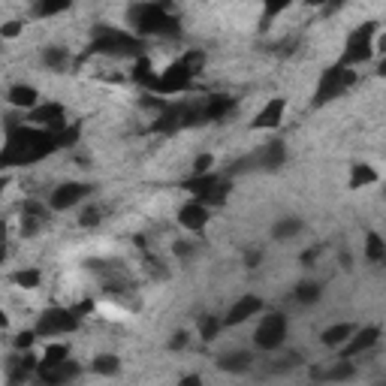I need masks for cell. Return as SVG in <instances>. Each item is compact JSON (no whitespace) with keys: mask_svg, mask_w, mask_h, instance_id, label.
<instances>
[{"mask_svg":"<svg viewBox=\"0 0 386 386\" xmlns=\"http://www.w3.org/2000/svg\"><path fill=\"white\" fill-rule=\"evenodd\" d=\"M302 365V356L299 353H287V356L278 359V365L272 368V371H293V368H299Z\"/></svg>","mask_w":386,"mask_h":386,"instance_id":"40","label":"cell"},{"mask_svg":"<svg viewBox=\"0 0 386 386\" xmlns=\"http://www.w3.org/2000/svg\"><path fill=\"white\" fill-rule=\"evenodd\" d=\"M103 220V211L97 209V205H91V209H85L81 211V218H79V226H85V229H91V226H97Z\"/></svg>","mask_w":386,"mask_h":386,"instance_id":"39","label":"cell"},{"mask_svg":"<svg viewBox=\"0 0 386 386\" xmlns=\"http://www.w3.org/2000/svg\"><path fill=\"white\" fill-rule=\"evenodd\" d=\"M21 218H46L48 220V205L37 200H24L21 202Z\"/></svg>","mask_w":386,"mask_h":386,"instance_id":"35","label":"cell"},{"mask_svg":"<svg viewBox=\"0 0 386 386\" xmlns=\"http://www.w3.org/2000/svg\"><path fill=\"white\" fill-rule=\"evenodd\" d=\"M21 34H24V21L19 19H10L0 24V39H19Z\"/></svg>","mask_w":386,"mask_h":386,"instance_id":"37","label":"cell"},{"mask_svg":"<svg viewBox=\"0 0 386 386\" xmlns=\"http://www.w3.org/2000/svg\"><path fill=\"white\" fill-rule=\"evenodd\" d=\"M209 220H211L209 209H205L202 202H196V200L184 202L182 209H178V224H182L184 229H191V233H202V229L209 226Z\"/></svg>","mask_w":386,"mask_h":386,"instance_id":"16","label":"cell"},{"mask_svg":"<svg viewBox=\"0 0 386 386\" xmlns=\"http://www.w3.org/2000/svg\"><path fill=\"white\" fill-rule=\"evenodd\" d=\"M6 326H10V317H6L3 311H0V329H6Z\"/></svg>","mask_w":386,"mask_h":386,"instance_id":"49","label":"cell"},{"mask_svg":"<svg viewBox=\"0 0 386 386\" xmlns=\"http://www.w3.org/2000/svg\"><path fill=\"white\" fill-rule=\"evenodd\" d=\"M55 151H57L55 133L30 127L28 121H10V124H6L3 151H0V169L30 166V163H39Z\"/></svg>","mask_w":386,"mask_h":386,"instance_id":"1","label":"cell"},{"mask_svg":"<svg viewBox=\"0 0 386 386\" xmlns=\"http://www.w3.org/2000/svg\"><path fill=\"white\" fill-rule=\"evenodd\" d=\"M287 314L281 311H269V314H262V320L257 323V332H253V344H257L260 350L272 353L278 350L281 344L287 341Z\"/></svg>","mask_w":386,"mask_h":386,"instance_id":"7","label":"cell"},{"mask_svg":"<svg viewBox=\"0 0 386 386\" xmlns=\"http://www.w3.org/2000/svg\"><path fill=\"white\" fill-rule=\"evenodd\" d=\"M12 284L21 287V290H37V287L43 284V272H39V269H21V272L12 275Z\"/></svg>","mask_w":386,"mask_h":386,"instance_id":"32","label":"cell"},{"mask_svg":"<svg viewBox=\"0 0 386 386\" xmlns=\"http://www.w3.org/2000/svg\"><path fill=\"white\" fill-rule=\"evenodd\" d=\"M191 85H193V73L187 70L182 61H172L166 70H160L157 76H154V81L148 85V91L169 97V94H184Z\"/></svg>","mask_w":386,"mask_h":386,"instance_id":"8","label":"cell"},{"mask_svg":"<svg viewBox=\"0 0 386 386\" xmlns=\"http://www.w3.org/2000/svg\"><path fill=\"white\" fill-rule=\"evenodd\" d=\"M260 262H262V251H260V248L244 251V269H257Z\"/></svg>","mask_w":386,"mask_h":386,"instance_id":"42","label":"cell"},{"mask_svg":"<svg viewBox=\"0 0 386 386\" xmlns=\"http://www.w3.org/2000/svg\"><path fill=\"white\" fill-rule=\"evenodd\" d=\"M187 338H191L187 332H175V338L169 341V350H184L187 347Z\"/></svg>","mask_w":386,"mask_h":386,"instance_id":"43","label":"cell"},{"mask_svg":"<svg viewBox=\"0 0 386 386\" xmlns=\"http://www.w3.org/2000/svg\"><path fill=\"white\" fill-rule=\"evenodd\" d=\"M67 10H70L67 0H55V3L43 0V3H34V6H30V12H34L37 19H52V15H64Z\"/></svg>","mask_w":386,"mask_h":386,"instance_id":"31","label":"cell"},{"mask_svg":"<svg viewBox=\"0 0 386 386\" xmlns=\"http://www.w3.org/2000/svg\"><path fill=\"white\" fill-rule=\"evenodd\" d=\"M94 193L91 184L85 182H67V184H57L52 193H48V211H70L76 209V205H81L88 200V196Z\"/></svg>","mask_w":386,"mask_h":386,"instance_id":"10","label":"cell"},{"mask_svg":"<svg viewBox=\"0 0 386 386\" xmlns=\"http://www.w3.org/2000/svg\"><path fill=\"white\" fill-rule=\"evenodd\" d=\"M311 377H314V380H323V383H347L356 377V365H353L350 359H338V363H332L329 368H311Z\"/></svg>","mask_w":386,"mask_h":386,"instance_id":"17","label":"cell"},{"mask_svg":"<svg viewBox=\"0 0 386 386\" xmlns=\"http://www.w3.org/2000/svg\"><path fill=\"white\" fill-rule=\"evenodd\" d=\"M377 178H380V172H377L374 166H368V163H356V166L350 169V191H359V187L377 184Z\"/></svg>","mask_w":386,"mask_h":386,"instance_id":"25","label":"cell"},{"mask_svg":"<svg viewBox=\"0 0 386 386\" xmlns=\"http://www.w3.org/2000/svg\"><path fill=\"white\" fill-rule=\"evenodd\" d=\"M317 253H320V248H308L305 253H302V262H305V266H308V262H314Z\"/></svg>","mask_w":386,"mask_h":386,"instance_id":"45","label":"cell"},{"mask_svg":"<svg viewBox=\"0 0 386 386\" xmlns=\"http://www.w3.org/2000/svg\"><path fill=\"white\" fill-rule=\"evenodd\" d=\"M341 266H344V269H353V260H350V253H341Z\"/></svg>","mask_w":386,"mask_h":386,"instance_id":"47","label":"cell"},{"mask_svg":"<svg viewBox=\"0 0 386 386\" xmlns=\"http://www.w3.org/2000/svg\"><path fill=\"white\" fill-rule=\"evenodd\" d=\"M178 386H202V377L200 374H187V377L178 380Z\"/></svg>","mask_w":386,"mask_h":386,"instance_id":"44","label":"cell"},{"mask_svg":"<svg viewBox=\"0 0 386 386\" xmlns=\"http://www.w3.org/2000/svg\"><path fill=\"white\" fill-rule=\"evenodd\" d=\"M380 326H363V329H356L347 338V344L341 347V359H353V356H363L365 350H371L377 341H380Z\"/></svg>","mask_w":386,"mask_h":386,"instance_id":"12","label":"cell"},{"mask_svg":"<svg viewBox=\"0 0 386 386\" xmlns=\"http://www.w3.org/2000/svg\"><path fill=\"white\" fill-rule=\"evenodd\" d=\"M81 374V365L76 359H67L61 365H48V368H37V377L43 380V386H67Z\"/></svg>","mask_w":386,"mask_h":386,"instance_id":"13","label":"cell"},{"mask_svg":"<svg viewBox=\"0 0 386 386\" xmlns=\"http://www.w3.org/2000/svg\"><path fill=\"white\" fill-rule=\"evenodd\" d=\"M233 109H235V100H233V97H226V94H215V97H205V100H200L202 124H209V121H224Z\"/></svg>","mask_w":386,"mask_h":386,"instance_id":"18","label":"cell"},{"mask_svg":"<svg viewBox=\"0 0 386 386\" xmlns=\"http://www.w3.org/2000/svg\"><path fill=\"white\" fill-rule=\"evenodd\" d=\"M43 226H46V218H21L19 235L21 239H37V235L43 233Z\"/></svg>","mask_w":386,"mask_h":386,"instance_id":"34","label":"cell"},{"mask_svg":"<svg viewBox=\"0 0 386 386\" xmlns=\"http://www.w3.org/2000/svg\"><path fill=\"white\" fill-rule=\"evenodd\" d=\"M6 253H10V248H6V242H0V262L6 260Z\"/></svg>","mask_w":386,"mask_h":386,"instance_id":"48","label":"cell"},{"mask_svg":"<svg viewBox=\"0 0 386 386\" xmlns=\"http://www.w3.org/2000/svg\"><path fill=\"white\" fill-rule=\"evenodd\" d=\"M79 139H81V127H79V124H70V127H64L61 133H55L57 151H61V148H76Z\"/></svg>","mask_w":386,"mask_h":386,"instance_id":"33","label":"cell"},{"mask_svg":"<svg viewBox=\"0 0 386 386\" xmlns=\"http://www.w3.org/2000/svg\"><path fill=\"white\" fill-rule=\"evenodd\" d=\"M79 329V317L73 314V308H52L46 314H39L34 332L37 338H61Z\"/></svg>","mask_w":386,"mask_h":386,"instance_id":"9","label":"cell"},{"mask_svg":"<svg viewBox=\"0 0 386 386\" xmlns=\"http://www.w3.org/2000/svg\"><path fill=\"white\" fill-rule=\"evenodd\" d=\"M67 359H70V344H64V341H48V347H46V353H43V359H39L37 368L61 365V363H67Z\"/></svg>","mask_w":386,"mask_h":386,"instance_id":"27","label":"cell"},{"mask_svg":"<svg viewBox=\"0 0 386 386\" xmlns=\"http://www.w3.org/2000/svg\"><path fill=\"white\" fill-rule=\"evenodd\" d=\"M320 296H323V287L317 281H302L293 290V299L299 302V305H314V302H320Z\"/></svg>","mask_w":386,"mask_h":386,"instance_id":"29","label":"cell"},{"mask_svg":"<svg viewBox=\"0 0 386 386\" xmlns=\"http://www.w3.org/2000/svg\"><path fill=\"white\" fill-rule=\"evenodd\" d=\"M284 115H287V100H284V97H272V100H269L257 115H253L251 127L253 130H275V127H281Z\"/></svg>","mask_w":386,"mask_h":386,"instance_id":"14","label":"cell"},{"mask_svg":"<svg viewBox=\"0 0 386 386\" xmlns=\"http://www.w3.org/2000/svg\"><path fill=\"white\" fill-rule=\"evenodd\" d=\"M172 253H175L178 260H193L196 257V244L187 242V239H178V242H172Z\"/></svg>","mask_w":386,"mask_h":386,"instance_id":"38","label":"cell"},{"mask_svg":"<svg viewBox=\"0 0 386 386\" xmlns=\"http://www.w3.org/2000/svg\"><path fill=\"white\" fill-rule=\"evenodd\" d=\"M253 163H257V169H266V172H278L287 163V148L284 142H269L262 151L253 157Z\"/></svg>","mask_w":386,"mask_h":386,"instance_id":"20","label":"cell"},{"mask_svg":"<svg viewBox=\"0 0 386 386\" xmlns=\"http://www.w3.org/2000/svg\"><path fill=\"white\" fill-rule=\"evenodd\" d=\"M218 368L220 371H226V374H244V371H251L253 368V356L248 350H229V353H224V356L218 359Z\"/></svg>","mask_w":386,"mask_h":386,"instance_id":"21","label":"cell"},{"mask_svg":"<svg viewBox=\"0 0 386 386\" xmlns=\"http://www.w3.org/2000/svg\"><path fill=\"white\" fill-rule=\"evenodd\" d=\"M377 24L374 21H368V24H363V28H356L350 34V39H347V46H344V55H341V67H347V70H353V67H363V64H368L374 57V34H377Z\"/></svg>","mask_w":386,"mask_h":386,"instance_id":"5","label":"cell"},{"mask_svg":"<svg viewBox=\"0 0 386 386\" xmlns=\"http://www.w3.org/2000/svg\"><path fill=\"white\" fill-rule=\"evenodd\" d=\"M209 172H215V154H200V157L193 160V166H191V175H209Z\"/></svg>","mask_w":386,"mask_h":386,"instance_id":"36","label":"cell"},{"mask_svg":"<svg viewBox=\"0 0 386 386\" xmlns=\"http://www.w3.org/2000/svg\"><path fill=\"white\" fill-rule=\"evenodd\" d=\"M175 6L172 3H136L130 6L127 21L133 37H166V34H178V21L172 19Z\"/></svg>","mask_w":386,"mask_h":386,"instance_id":"2","label":"cell"},{"mask_svg":"<svg viewBox=\"0 0 386 386\" xmlns=\"http://www.w3.org/2000/svg\"><path fill=\"white\" fill-rule=\"evenodd\" d=\"M262 311V299L260 296H242V299H235L233 302V308L226 311V317H224V326H239L244 323V320H251L253 314H260Z\"/></svg>","mask_w":386,"mask_h":386,"instance_id":"15","label":"cell"},{"mask_svg":"<svg viewBox=\"0 0 386 386\" xmlns=\"http://www.w3.org/2000/svg\"><path fill=\"white\" fill-rule=\"evenodd\" d=\"M184 191L193 193L196 202H202L205 209L209 205H220L226 202V193L233 191V182H229L226 175H220V172H209V175H191L184 182Z\"/></svg>","mask_w":386,"mask_h":386,"instance_id":"4","label":"cell"},{"mask_svg":"<svg viewBox=\"0 0 386 386\" xmlns=\"http://www.w3.org/2000/svg\"><path fill=\"white\" fill-rule=\"evenodd\" d=\"M220 329H224V320H220L218 314H202L200 320H196V332H200L202 341H215Z\"/></svg>","mask_w":386,"mask_h":386,"instance_id":"28","label":"cell"},{"mask_svg":"<svg viewBox=\"0 0 386 386\" xmlns=\"http://www.w3.org/2000/svg\"><path fill=\"white\" fill-rule=\"evenodd\" d=\"M39 57H43V67H48L52 73H64L73 64V55L64 46H46Z\"/></svg>","mask_w":386,"mask_h":386,"instance_id":"23","label":"cell"},{"mask_svg":"<svg viewBox=\"0 0 386 386\" xmlns=\"http://www.w3.org/2000/svg\"><path fill=\"white\" fill-rule=\"evenodd\" d=\"M91 371L100 377H115L121 371V359L115 356V353H97L91 359Z\"/></svg>","mask_w":386,"mask_h":386,"instance_id":"26","label":"cell"},{"mask_svg":"<svg viewBox=\"0 0 386 386\" xmlns=\"http://www.w3.org/2000/svg\"><path fill=\"white\" fill-rule=\"evenodd\" d=\"M365 260L368 262H383L386 260V242L377 233L365 235Z\"/></svg>","mask_w":386,"mask_h":386,"instance_id":"30","label":"cell"},{"mask_svg":"<svg viewBox=\"0 0 386 386\" xmlns=\"http://www.w3.org/2000/svg\"><path fill=\"white\" fill-rule=\"evenodd\" d=\"M353 332H356V326L353 323H335V326H329V329L320 335V341H323L326 347H332V350H341Z\"/></svg>","mask_w":386,"mask_h":386,"instance_id":"24","label":"cell"},{"mask_svg":"<svg viewBox=\"0 0 386 386\" xmlns=\"http://www.w3.org/2000/svg\"><path fill=\"white\" fill-rule=\"evenodd\" d=\"M91 52L109 57H142V39L130 30L112 28V24H94L91 30Z\"/></svg>","mask_w":386,"mask_h":386,"instance_id":"3","label":"cell"},{"mask_svg":"<svg viewBox=\"0 0 386 386\" xmlns=\"http://www.w3.org/2000/svg\"><path fill=\"white\" fill-rule=\"evenodd\" d=\"M305 229V220L296 218V215H287V218H278L275 226H272V239L275 242H293L296 235Z\"/></svg>","mask_w":386,"mask_h":386,"instance_id":"22","label":"cell"},{"mask_svg":"<svg viewBox=\"0 0 386 386\" xmlns=\"http://www.w3.org/2000/svg\"><path fill=\"white\" fill-rule=\"evenodd\" d=\"M6 187H10V175H3V172H0V196H3Z\"/></svg>","mask_w":386,"mask_h":386,"instance_id":"46","label":"cell"},{"mask_svg":"<svg viewBox=\"0 0 386 386\" xmlns=\"http://www.w3.org/2000/svg\"><path fill=\"white\" fill-rule=\"evenodd\" d=\"M34 341H37V332L34 329H28V332H19V335H15V350H30V347H34Z\"/></svg>","mask_w":386,"mask_h":386,"instance_id":"41","label":"cell"},{"mask_svg":"<svg viewBox=\"0 0 386 386\" xmlns=\"http://www.w3.org/2000/svg\"><path fill=\"white\" fill-rule=\"evenodd\" d=\"M28 124L46 133H61L64 127H70L67 121V109L61 103H39L34 112H28Z\"/></svg>","mask_w":386,"mask_h":386,"instance_id":"11","label":"cell"},{"mask_svg":"<svg viewBox=\"0 0 386 386\" xmlns=\"http://www.w3.org/2000/svg\"><path fill=\"white\" fill-rule=\"evenodd\" d=\"M356 85V70H347L341 67V64H335L320 76L317 81V91H314V106H326L335 97H341L344 91H350V88Z\"/></svg>","mask_w":386,"mask_h":386,"instance_id":"6","label":"cell"},{"mask_svg":"<svg viewBox=\"0 0 386 386\" xmlns=\"http://www.w3.org/2000/svg\"><path fill=\"white\" fill-rule=\"evenodd\" d=\"M6 100H10V106L19 112H34L39 106V91L34 85H12L10 91H6Z\"/></svg>","mask_w":386,"mask_h":386,"instance_id":"19","label":"cell"}]
</instances>
